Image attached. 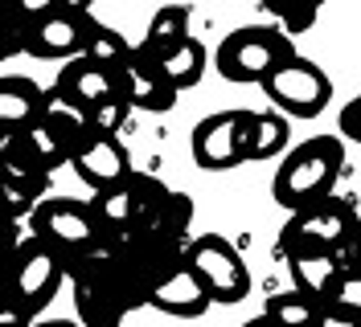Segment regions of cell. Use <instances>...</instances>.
<instances>
[{"label": "cell", "instance_id": "6da1fadb", "mask_svg": "<svg viewBox=\"0 0 361 327\" xmlns=\"http://www.w3.org/2000/svg\"><path fill=\"white\" fill-rule=\"evenodd\" d=\"M74 319L82 327H119L132 311L152 303V286L140 278L123 241L103 238L66 262Z\"/></svg>", "mask_w": 361, "mask_h": 327}, {"label": "cell", "instance_id": "7a4b0ae2", "mask_svg": "<svg viewBox=\"0 0 361 327\" xmlns=\"http://www.w3.org/2000/svg\"><path fill=\"white\" fill-rule=\"evenodd\" d=\"M341 172H345V143L337 135H312V139L288 148L283 164L275 168V180H271V196L288 213L312 209V205L333 200Z\"/></svg>", "mask_w": 361, "mask_h": 327}, {"label": "cell", "instance_id": "3957f363", "mask_svg": "<svg viewBox=\"0 0 361 327\" xmlns=\"http://www.w3.org/2000/svg\"><path fill=\"white\" fill-rule=\"evenodd\" d=\"M25 17V53L42 62H74L82 58L90 37V8L66 0H17Z\"/></svg>", "mask_w": 361, "mask_h": 327}, {"label": "cell", "instance_id": "277c9868", "mask_svg": "<svg viewBox=\"0 0 361 327\" xmlns=\"http://www.w3.org/2000/svg\"><path fill=\"white\" fill-rule=\"evenodd\" d=\"M295 58V45L275 29V25H243L234 33H226L214 65L226 82H238V86H263L279 65H288Z\"/></svg>", "mask_w": 361, "mask_h": 327}, {"label": "cell", "instance_id": "5b68a950", "mask_svg": "<svg viewBox=\"0 0 361 327\" xmlns=\"http://www.w3.org/2000/svg\"><path fill=\"white\" fill-rule=\"evenodd\" d=\"M164 196H169V184H160L148 172H132L123 184L90 196V209L103 225V238H123V233H144L152 225Z\"/></svg>", "mask_w": 361, "mask_h": 327}, {"label": "cell", "instance_id": "8992f818", "mask_svg": "<svg viewBox=\"0 0 361 327\" xmlns=\"http://www.w3.org/2000/svg\"><path fill=\"white\" fill-rule=\"evenodd\" d=\"M185 266L197 274V283L205 286V295L222 307L243 303L250 295V270L243 254L234 250V241H226L222 233H202V238H189L185 250Z\"/></svg>", "mask_w": 361, "mask_h": 327}, {"label": "cell", "instance_id": "52a82bcc", "mask_svg": "<svg viewBox=\"0 0 361 327\" xmlns=\"http://www.w3.org/2000/svg\"><path fill=\"white\" fill-rule=\"evenodd\" d=\"M250 135H255V110H214L193 127V164L205 172H230L250 164Z\"/></svg>", "mask_w": 361, "mask_h": 327}, {"label": "cell", "instance_id": "ba28073f", "mask_svg": "<svg viewBox=\"0 0 361 327\" xmlns=\"http://www.w3.org/2000/svg\"><path fill=\"white\" fill-rule=\"evenodd\" d=\"M29 238L45 241L49 250H58L62 258H78L94 241H103V225L94 217L90 200H62V196H45L29 217Z\"/></svg>", "mask_w": 361, "mask_h": 327}, {"label": "cell", "instance_id": "9c48e42d", "mask_svg": "<svg viewBox=\"0 0 361 327\" xmlns=\"http://www.w3.org/2000/svg\"><path fill=\"white\" fill-rule=\"evenodd\" d=\"M263 94L279 107L283 119H316L324 115L333 103V78L312 62V58H300L295 53L288 65H279L263 82Z\"/></svg>", "mask_w": 361, "mask_h": 327}, {"label": "cell", "instance_id": "30bf717a", "mask_svg": "<svg viewBox=\"0 0 361 327\" xmlns=\"http://www.w3.org/2000/svg\"><path fill=\"white\" fill-rule=\"evenodd\" d=\"M62 283H66V258L58 250H49L45 241L25 238L13 254V270H8V286H13L17 303L37 319L45 307L54 303Z\"/></svg>", "mask_w": 361, "mask_h": 327}, {"label": "cell", "instance_id": "8fae6325", "mask_svg": "<svg viewBox=\"0 0 361 327\" xmlns=\"http://www.w3.org/2000/svg\"><path fill=\"white\" fill-rule=\"evenodd\" d=\"M353 221L357 217L345 200H324L312 209H300L279 229V254L292 258V254H316V250H341Z\"/></svg>", "mask_w": 361, "mask_h": 327}, {"label": "cell", "instance_id": "7c38bea8", "mask_svg": "<svg viewBox=\"0 0 361 327\" xmlns=\"http://www.w3.org/2000/svg\"><path fill=\"white\" fill-rule=\"evenodd\" d=\"M115 86L123 94V103L132 110H148V115H164L177 107V90L169 86L164 70H160L140 45H132V53L123 58V65L115 70Z\"/></svg>", "mask_w": 361, "mask_h": 327}, {"label": "cell", "instance_id": "4fadbf2b", "mask_svg": "<svg viewBox=\"0 0 361 327\" xmlns=\"http://www.w3.org/2000/svg\"><path fill=\"white\" fill-rule=\"evenodd\" d=\"M70 168L90 193H107V188L123 184L132 176V160H128V148L119 143V135H90L87 143L70 155Z\"/></svg>", "mask_w": 361, "mask_h": 327}, {"label": "cell", "instance_id": "5bb4252c", "mask_svg": "<svg viewBox=\"0 0 361 327\" xmlns=\"http://www.w3.org/2000/svg\"><path fill=\"white\" fill-rule=\"evenodd\" d=\"M54 90H58V94H66L70 103H78V107H87V110L119 94L115 74H111V70H103V65H94L90 58H74V62L58 65Z\"/></svg>", "mask_w": 361, "mask_h": 327}, {"label": "cell", "instance_id": "9a60e30c", "mask_svg": "<svg viewBox=\"0 0 361 327\" xmlns=\"http://www.w3.org/2000/svg\"><path fill=\"white\" fill-rule=\"evenodd\" d=\"M148 307H157V311L173 315V319H197V315H205V311L214 307V299L205 295V286L197 283V274H193L189 266H180L177 274H169V278L152 290V303Z\"/></svg>", "mask_w": 361, "mask_h": 327}, {"label": "cell", "instance_id": "2e32d148", "mask_svg": "<svg viewBox=\"0 0 361 327\" xmlns=\"http://www.w3.org/2000/svg\"><path fill=\"white\" fill-rule=\"evenodd\" d=\"M288 262V274H292L295 290L312 295V299H329L337 278L345 274V262H341V250H316V254H292Z\"/></svg>", "mask_w": 361, "mask_h": 327}, {"label": "cell", "instance_id": "e0dca14e", "mask_svg": "<svg viewBox=\"0 0 361 327\" xmlns=\"http://www.w3.org/2000/svg\"><path fill=\"white\" fill-rule=\"evenodd\" d=\"M45 107V86H37L25 74H4L0 78V127L25 131Z\"/></svg>", "mask_w": 361, "mask_h": 327}, {"label": "cell", "instance_id": "ac0fdd59", "mask_svg": "<svg viewBox=\"0 0 361 327\" xmlns=\"http://www.w3.org/2000/svg\"><path fill=\"white\" fill-rule=\"evenodd\" d=\"M37 119H42L45 127H49L58 139H62V143H66L70 155H74L90 139V135H94V131H90V110L78 107V103H70L66 94H58L54 86L45 90V107H42V115H37Z\"/></svg>", "mask_w": 361, "mask_h": 327}, {"label": "cell", "instance_id": "d6986e66", "mask_svg": "<svg viewBox=\"0 0 361 327\" xmlns=\"http://www.w3.org/2000/svg\"><path fill=\"white\" fill-rule=\"evenodd\" d=\"M193 33H189V8L185 4H169V8H157L152 13V21L144 29V37H140V49L160 62L164 53H173L180 41H189Z\"/></svg>", "mask_w": 361, "mask_h": 327}, {"label": "cell", "instance_id": "ffe728a7", "mask_svg": "<svg viewBox=\"0 0 361 327\" xmlns=\"http://www.w3.org/2000/svg\"><path fill=\"white\" fill-rule=\"evenodd\" d=\"M0 180L29 184V188H49V176L33 164V155L25 148V131L0 127Z\"/></svg>", "mask_w": 361, "mask_h": 327}, {"label": "cell", "instance_id": "44dd1931", "mask_svg": "<svg viewBox=\"0 0 361 327\" xmlns=\"http://www.w3.org/2000/svg\"><path fill=\"white\" fill-rule=\"evenodd\" d=\"M205 62H209V53H205V45L197 41V37H189V41H180L173 53H164L160 58V70H164V78H169V86L177 90H189V86H197L202 82V74H205Z\"/></svg>", "mask_w": 361, "mask_h": 327}, {"label": "cell", "instance_id": "7402d4cb", "mask_svg": "<svg viewBox=\"0 0 361 327\" xmlns=\"http://www.w3.org/2000/svg\"><path fill=\"white\" fill-rule=\"evenodd\" d=\"M292 127L279 110H255V135H250V164H263L275 155H288Z\"/></svg>", "mask_w": 361, "mask_h": 327}, {"label": "cell", "instance_id": "603a6c76", "mask_svg": "<svg viewBox=\"0 0 361 327\" xmlns=\"http://www.w3.org/2000/svg\"><path fill=\"white\" fill-rule=\"evenodd\" d=\"M263 311H267L279 327H312L316 311H320V299H312V295H304V290L292 286V290H283V295H271Z\"/></svg>", "mask_w": 361, "mask_h": 327}, {"label": "cell", "instance_id": "cb8c5ba5", "mask_svg": "<svg viewBox=\"0 0 361 327\" xmlns=\"http://www.w3.org/2000/svg\"><path fill=\"white\" fill-rule=\"evenodd\" d=\"M132 53V45H128V37L119 33V29H111V25L94 21L90 25V37H87V49H82V58H90L94 65H103V70H119L123 65V58Z\"/></svg>", "mask_w": 361, "mask_h": 327}, {"label": "cell", "instance_id": "d4e9b609", "mask_svg": "<svg viewBox=\"0 0 361 327\" xmlns=\"http://www.w3.org/2000/svg\"><path fill=\"white\" fill-rule=\"evenodd\" d=\"M189 225H193V200H189V193H173V188H169L164 205L157 209V217H152V225H148L144 233L189 241Z\"/></svg>", "mask_w": 361, "mask_h": 327}, {"label": "cell", "instance_id": "484cf974", "mask_svg": "<svg viewBox=\"0 0 361 327\" xmlns=\"http://www.w3.org/2000/svg\"><path fill=\"white\" fill-rule=\"evenodd\" d=\"M49 188H29V184H13V180H0V213H8L13 221H29L33 209L45 200Z\"/></svg>", "mask_w": 361, "mask_h": 327}, {"label": "cell", "instance_id": "4316f807", "mask_svg": "<svg viewBox=\"0 0 361 327\" xmlns=\"http://www.w3.org/2000/svg\"><path fill=\"white\" fill-rule=\"evenodd\" d=\"M25 53V17L17 0H0V62Z\"/></svg>", "mask_w": 361, "mask_h": 327}, {"label": "cell", "instance_id": "83f0119b", "mask_svg": "<svg viewBox=\"0 0 361 327\" xmlns=\"http://www.w3.org/2000/svg\"><path fill=\"white\" fill-rule=\"evenodd\" d=\"M128 115H132V107L123 103V94H115L107 103L90 107V131H94V135H115V131L128 123Z\"/></svg>", "mask_w": 361, "mask_h": 327}, {"label": "cell", "instance_id": "f1b7e54d", "mask_svg": "<svg viewBox=\"0 0 361 327\" xmlns=\"http://www.w3.org/2000/svg\"><path fill=\"white\" fill-rule=\"evenodd\" d=\"M324 303H333V307H341L345 315L361 319V270H345V274L337 278V286H333V295H329Z\"/></svg>", "mask_w": 361, "mask_h": 327}, {"label": "cell", "instance_id": "f546056e", "mask_svg": "<svg viewBox=\"0 0 361 327\" xmlns=\"http://www.w3.org/2000/svg\"><path fill=\"white\" fill-rule=\"evenodd\" d=\"M37 319L17 303V295H13V286L0 283V327H33Z\"/></svg>", "mask_w": 361, "mask_h": 327}, {"label": "cell", "instance_id": "4dcf8cb0", "mask_svg": "<svg viewBox=\"0 0 361 327\" xmlns=\"http://www.w3.org/2000/svg\"><path fill=\"white\" fill-rule=\"evenodd\" d=\"M316 17H320L316 8H304V13H279V17H275L271 25H275V29H279V33H283V37L292 41L295 33H308V29H312Z\"/></svg>", "mask_w": 361, "mask_h": 327}, {"label": "cell", "instance_id": "1f68e13d", "mask_svg": "<svg viewBox=\"0 0 361 327\" xmlns=\"http://www.w3.org/2000/svg\"><path fill=\"white\" fill-rule=\"evenodd\" d=\"M341 135L345 139H353V143H361V94L357 98H349L345 107H341Z\"/></svg>", "mask_w": 361, "mask_h": 327}, {"label": "cell", "instance_id": "d6a6232c", "mask_svg": "<svg viewBox=\"0 0 361 327\" xmlns=\"http://www.w3.org/2000/svg\"><path fill=\"white\" fill-rule=\"evenodd\" d=\"M312 327H361V319H353V315H345L341 307L333 303H320V311H316V323Z\"/></svg>", "mask_w": 361, "mask_h": 327}, {"label": "cell", "instance_id": "836d02e7", "mask_svg": "<svg viewBox=\"0 0 361 327\" xmlns=\"http://www.w3.org/2000/svg\"><path fill=\"white\" fill-rule=\"evenodd\" d=\"M341 262H345V270H361V217L353 221L349 238H345V245H341Z\"/></svg>", "mask_w": 361, "mask_h": 327}, {"label": "cell", "instance_id": "e575fe53", "mask_svg": "<svg viewBox=\"0 0 361 327\" xmlns=\"http://www.w3.org/2000/svg\"><path fill=\"white\" fill-rule=\"evenodd\" d=\"M25 241L21 221H13L8 213H0V254H17V245Z\"/></svg>", "mask_w": 361, "mask_h": 327}, {"label": "cell", "instance_id": "d590c367", "mask_svg": "<svg viewBox=\"0 0 361 327\" xmlns=\"http://www.w3.org/2000/svg\"><path fill=\"white\" fill-rule=\"evenodd\" d=\"M243 327H279V323L271 319L267 311H259V315H255V319H247V323H243Z\"/></svg>", "mask_w": 361, "mask_h": 327}, {"label": "cell", "instance_id": "8d00e7d4", "mask_svg": "<svg viewBox=\"0 0 361 327\" xmlns=\"http://www.w3.org/2000/svg\"><path fill=\"white\" fill-rule=\"evenodd\" d=\"M33 327H82L78 319H37Z\"/></svg>", "mask_w": 361, "mask_h": 327}, {"label": "cell", "instance_id": "74e56055", "mask_svg": "<svg viewBox=\"0 0 361 327\" xmlns=\"http://www.w3.org/2000/svg\"><path fill=\"white\" fill-rule=\"evenodd\" d=\"M8 270H13V254H0V283H8Z\"/></svg>", "mask_w": 361, "mask_h": 327}]
</instances>
